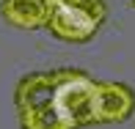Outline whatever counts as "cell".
Listing matches in <instances>:
<instances>
[{
	"label": "cell",
	"instance_id": "1",
	"mask_svg": "<svg viewBox=\"0 0 135 129\" xmlns=\"http://www.w3.org/2000/svg\"><path fill=\"white\" fill-rule=\"evenodd\" d=\"M105 17H108V8L102 0H64V3L52 6L47 30L61 41L83 44L97 36Z\"/></svg>",
	"mask_w": 135,
	"mask_h": 129
},
{
	"label": "cell",
	"instance_id": "5",
	"mask_svg": "<svg viewBox=\"0 0 135 129\" xmlns=\"http://www.w3.org/2000/svg\"><path fill=\"white\" fill-rule=\"evenodd\" d=\"M0 14L14 28L36 30V28H47L52 6L47 0H0Z\"/></svg>",
	"mask_w": 135,
	"mask_h": 129
},
{
	"label": "cell",
	"instance_id": "6",
	"mask_svg": "<svg viewBox=\"0 0 135 129\" xmlns=\"http://www.w3.org/2000/svg\"><path fill=\"white\" fill-rule=\"evenodd\" d=\"M20 115V126L22 129H77L69 118L58 113L55 104L47 107H33V110H17Z\"/></svg>",
	"mask_w": 135,
	"mask_h": 129
},
{
	"label": "cell",
	"instance_id": "3",
	"mask_svg": "<svg viewBox=\"0 0 135 129\" xmlns=\"http://www.w3.org/2000/svg\"><path fill=\"white\" fill-rule=\"evenodd\" d=\"M135 110V91L124 82H97L94 91V124H121Z\"/></svg>",
	"mask_w": 135,
	"mask_h": 129
},
{
	"label": "cell",
	"instance_id": "2",
	"mask_svg": "<svg viewBox=\"0 0 135 129\" xmlns=\"http://www.w3.org/2000/svg\"><path fill=\"white\" fill-rule=\"evenodd\" d=\"M94 91L97 82L80 69H58V85H55V107L64 118H69L77 129L94 124Z\"/></svg>",
	"mask_w": 135,
	"mask_h": 129
},
{
	"label": "cell",
	"instance_id": "4",
	"mask_svg": "<svg viewBox=\"0 0 135 129\" xmlns=\"http://www.w3.org/2000/svg\"><path fill=\"white\" fill-rule=\"evenodd\" d=\"M55 85H58V69L33 71V74L22 77L14 88L17 110H33V107L55 104Z\"/></svg>",
	"mask_w": 135,
	"mask_h": 129
},
{
	"label": "cell",
	"instance_id": "7",
	"mask_svg": "<svg viewBox=\"0 0 135 129\" xmlns=\"http://www.w3.org/2000/svg\"><path fill=\"white\" fill-rule=\"evenodd\" d=\"M47 3H50V6H58V3H64V0H47Z\"/></svg>",
	"mask_w": 135,
	"mask_h": 129
},
{
	"label": "cell",
	"instance_id": "8",
	"mask_svg": "<svg viewBox=\"0 0 135 129\" xmlns=\"http://www.w3.org/2000/svg\"><path fill=\"white\" fill-rule=\"evenodd\" d=\"M132 6H135V0H132Z\"/></svg>",
	"mask_w": 135,
	"mask_h": 129
}]
</instances>
